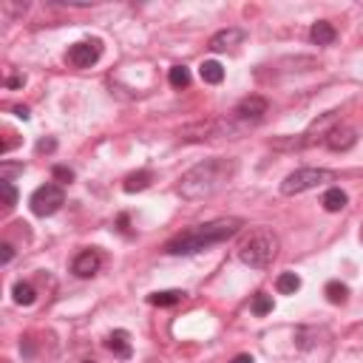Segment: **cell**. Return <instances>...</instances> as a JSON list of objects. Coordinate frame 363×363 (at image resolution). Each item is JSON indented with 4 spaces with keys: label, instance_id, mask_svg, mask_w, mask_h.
Returning <instances> with one entry per match:
<instances>
[{
    "label": "cell",
    "instance_id": "1",
    "mask_svg": "<svg viewBox=\"0 0 363 363\" xmlns=\"http://www.w3.org/2000/svg\"><path fill=\"white\" fill-rule=\"evenodd\" d=\"M235 159L227 156H213L204 159L199 164H193L187 173H182L179 179V196L187 201H199V199H210L213 193H218L233 176H235Z\"/></svg>",
    "mask_w": 363,
    "mask_h": 363
},
{
    "label": "cell",
    "instance_id": "2",
    "mask_svg": "<svg viewBox=\"0 0 363 363\" xmlns=\"http://www.w3.org/2000/svg\"><path fill=\"white\" fill-rule=\"evenodd\" d=\"M244 227V218L238 216H230V218H216V221H207V224H196V227H187L182 230L179 235H173L164 250L170 255H193V252H201V250H210L227 238H233L238 230Z\"/></svg>",
    "mask_w": 363,
    "mask_h": 363
},
{
    "label": "cell",
    "instance_id": "3",
    "mask_svg": "<svg viewBox=\"0 0 363 363\" xmlns=\"http://www.w3.org/2000/svg\"><path fill=\"white\" fill-rule=\"evenodd\" d=\"M278 255V235L267 227H258L241 247H238V258L241 264L252 267V269H264L272 264V258Z\"/></svg>",
    "mask_w": 363,
    "mask_h": 363
},
{
    "label": "cell",
    "instance_id": "4",
    "mask_svg": "<svg viewBox=\"0 0 363 363\" xmlns=\"http://www.w3.org/2000/svg\"><path fill=\"white\" fill-rule=\"evenodd\" d=\"M335 179H337L335 170H326V167H298L281 182V193L284 196H301V193L315 190V187L335 182Z\"/></svg>",
    "mask_w": 363,
    "mask_h": 363
},
{
    "label": "cell",
    "instance_id": "5",
    "mask_svg": "<svg viewBox=\"0 0 363 363\" xmlns=\"http://www.w3.org/2000/svg\"><path fill=\"white\" fill-rule=\"evenodd\" d=\"M337 122H340V113H337V111H326V113H323V116H318V119H315L303 133H298V136H292V139H278V142H275V147H286V150H289V147H306V145H312L315 139H320V142H323V139H326V133H329Z\"/></svg>",
    "mask_w": 363,
    "mask_h": 363
},
{
    "label": "cell",
    "instance_id": "6",
    "mask_svg": "<svg viewBox=\"0 0 363 363\" xmlns=\"http://www.w3.org/2000/svg\"><path fill=\"white\" fill-rule=\"evenodd\" d=\"M62 204H65V193H62V187H60V184H40V187L31 193V199H28L31 213H34V216H40V218L54 216Z\"/></svg>",
    "mask_w": 363,
    "mask_h": 363
},
{
    "label": "cell",
    "instance_id": "7",
    "mask_svg": "<svg viewBox=\"0 0 363 363\" xmlns=\"http://www.w3.org/2000/svg\"><path fill=\"white\" fill-rule=\"evenodd\" d=\"M99 57H102V43L99 40H79V43H74L68 48L65 62L71 68H91Z\"/></svg>",
    "mask_w": 363,
    "mask_h": 363
},
{
    "label": "cell",
    "instance_id": "8",
    "mask_svg": "<svg viewBox=\"0 0 363 363\" xmlns=\"http://www.w3.org/2000/svg\"><path fill=\"white\" fill-rule=\"evenodd\" d=\"M354 142H357V133H354V128H349V125H335V128L326 133V139H323V145H326L329 150H335V153L349 150Z\"/></svg>",
    "mask_w": 363,
    "mask_h": 363
},
{
    "label": "cell",
    "instance_id": "9",
    "mask_svg": "<svg viewBox=\"0 0 363 363\" xmlns=\"http://www.w3.org/2000/svg\"><path fill=\"white\" fill-rule=\"evenodd\" d=\"M99 267H102V258H99L96 250H82V252L71 261V272H74L77 278H91V275L99 272Z\"/></svg>",
    "mask_w": 363,
    "mask_h": 363
},
{
    "label": "cell",
    "instance_id": "10",
    "mask_svg": "<svg viewBox=\"0 0 363 363\" xmlns=\"http://www.w3.org/2000/svg\"><path fill=\"white\" fill-rule=\"evenodd\" d=\"M244 31L241 28H221V31H216L213 37H210V51H230V48H235V45H241L244 43Z\"/></svg>",
    "mask_w": 363,
    "mask_h": 363
},
{
    "label": "cell",
    "instance_id": "11",
    "mask_svg": "<svg viewBox=\"0 0 363 363\" xmlns=\"http://www.w3.org/2000/svg\"><path fill=\"white\" fill-rule=\"evenodd\" d=\"M105 346H108V349L113 352V357H119V360H128V357L133 354V346H130V335H128L125 329H113V332L108 335Z\"/></svg>",
    "mask_w": 363,
    "mask_h": 363
},
{
    "label": "cell",
    "instance_id": "12",
    "mask_svg": "<svg viewBox=\"0 0 363 363\" xmlns=\"http://www.w3.org/2000/svg\"><path fill=\"white\" fill-rule=\"evenodd\" d=\"M335 37H337V31H335V26L326 23V20H318V23H312V28H309L312 45H332Z\"/></svg>",
    "mask_w": 363,
    "mask_h": 363
},
{
    "label": "cell",
    "instance_id": "13",
    "mask_svg": "<svg viewBox=\"0 0 363 363\" xmlns=\"http://www.w3.org/2000/svg\"><path fill=\"white\" fill-rule=\"evenodd\" d=\"M182 301H184V289H159V292L147 295V303H153V306H176Z\"/></svg>",
    "mask_w": 363,
    "mask_h": 363
},
{
    "label": "cell",
    "instance_id": "14",
    "mask_svg": "<svg viewBox=\"0 0 363 363\" xmlns=\"http://www.w3.org/2000/svg\"><path fill=\"white\" fill-rule=\"evenodd\" d=\"M346 201H349V196L340 190V187H329L326 193H323V210H329V213H340L343 207H346Z\"/></svg>",
    "mask_w": 363,
    "mask_h": 363
},
{
    "label": "cell",
    "instance_id": "15",
    "mask_svg": "<svg viewBox=\"0 0 363 363\" xmlns=\"http://www.w3.org/2000/svg\"><path fill=\"white\" fill-rule=\"evenodd\" d=\"M11 295H14V303H17V306H31V303L37 301V292H34V286H31L28 281H17V284L11 286Z\"/></svg>",
    "mask_w": 363,
    "mask_h": 363
},
{
    "label": "cell",
    "instance_id": "16",
    "mask_svg": "<svg viewBox=\"0 0 363 363\" xmlns=\"http://www.w3.org/2000/svg\"><path fill=\"white\" fill-rule=\"evenodd\" d=\"M199 74H201V79L210 82V85H218V82L224 79V68H221V62H216V60H204V62L199 65Z\"/></svg>",
    "mask_w": 363,
    "mask_h": 363
},
{
    "label": "cell",
    "instance_id": "17",
    "mask_svg": "<svg viewBox=\"0 0 363 363\" xmlns=\"http://www.w3.org/2000/svg\"><path fill=\"white\" fill-rule=\"evenodd\" d=\"M153 182V173L150 170H136V173H130L128 179H125V193H139V190H145L147 184Z\"/></svg>",
    "mask_w": 363,
    "mask_h": 363
},
{
    "label": "cell",
    "instance_id": "18",
    "mask_svg": "<svg viewBox=\"0 0 363 363\" xmlns=\"http://www.w3.org/2000/svg\"><path fill=\"white\" fill-rule=\"evenodd\" d=\"M275 289H278L281 295H295V292L301 289V278H298L295 272H281L278 281H275Z\"/></svg>",
    "mask_w": 363,
    "mask_h": 363
},
{
    "label": "cell",
    "instance_id": "19",
    "mask_svg": "<svg viewBox=\"0 0 363 363\" xmlns=\"http://www.w3.org/2000/svg\"><path fill=\"white\" fill-rule=\"evenodd\" d=\"M323 292H326L329 303H346V298H349V286H346V284H340V281H329Z\"/></svg>",
    "mask_w": 363,
    "mask_h": 363
},
{
    "label": "cell",
    "instance_id": "20",
    "mask_svg": "<svg viewBox=\"0 0 363 363\" xmlns=\"http://www.w3.org/2000/svg\"><path fill=\"white\" fill-rule=\"evenodd\" d=\"M167 82H170L173 88H187V85H190V68L173 65V68L167 71Z\"/></svg>",
    "mask_w": 363,
    "mask_h": 363
},
{
    "label": "cell",
    "instance_id": "21",
    "mask_svg": "<svg viewBox=\"0 0 363 363\" xmlns=\"http://www.w3.org/2000/svg\"><path fill=\"white\" fill-rule=\"evenodd\" d=\"M267 312H272V295H267V292H258L255 298H252V315H267Z\"/></svg>",
    "mask_w": 363,
    "mask_h": 363
},
{
    "label": "cell",
    "instance_id": "22",
    "mask_svg": "<svg viewBox=\"0 0 363 363\" xmlns=\"http://www.w3.org/2000/svg\"><path fill=\"white\" fill-rule=\"evenodd\" d=\"M0 193H3V207H6V210L17 204V190H14V184H11V182L0 179Z\"/></svg>",
    "mask_w": 363,
    "mask_h": 363
},
{
    "label": "cell",
    "instance_id": "23",
    "mask_svg": "<svg viewBox=\"0 0 363 363\" xmlns=\"http://www.w3.org/2000/svg\"><path fill=\"white\" fill-rule=\"evenodd\" d=\"M51 176H54V179H57V182H62V184H68V182H71V179H74V173H71V170H68V167H65V164H57V167H54V170H51Z\"/></svg>",
    "mask_w": 363,
    "mask_h": 363
},
{
    "label": "cell",
    "instance_id": "24",
    "mask_svg": "<svg viewBox=\"0 0 363 363\" xmlns=\"http://www.w3.org/2000/svg\"><path fill=\"white\" fill-rule=\"evenodd\" d=\"M54 147H57L54 139H40V142H37V153H51Z\"/></svg>",
    "mask_w": 363,
    "mask_h": 363
},
{
    "label": "cell",
    "instance_id": "25",
    "mask_svg": "<svg viewBox=\"0 0 363 363\" xmlns=\"http://www.w3.org/2000/svg\"><path fill=\"white\" fill-rule=\"evenodd\" d=\"M0 250H3V255H0V261H3V264H9V261L14 258V247H11L9 241H3V244H0Z\"/></svg>",
    "mask_w": 363,
    "mask_h": 363
},
{
    "label": "cell",
    "instance_id": "26",
    "mask_svg": "<svg viewBox=\"0 0 363 363\" xmlns=\"http://www.w3.org/2000/svg\"><path fill=\"white\" fill-rule=\"evenodd\" d=\"M230 363H255V360H252V354H235Z\"/></svg>",
    "mask_w": 363,
    "mask_h": 363
},
{
    "label": "cell",
    "instance_id": "27",
    "mask_svg": "<svg viewBox=\"0 0 363 363\" xmlns=\"http://www.w3.org/2000/svg\"><path fill=\"white\" fill-rule=\"evenodd\" d=\"M6 85H9V88H20V85H23V77H9Z\"/></svg>",
    "mask_w": 363,
    "mask_h": 363
},
{
    "label": "cell",
    "instance_id": "28",
    "mask_svg": "<svg viewBox=\"0 0 363 363\" xmlns=\"http://www.w3.org/2000/svg\"><path fill=\"white\" fill-rule=\"evenodd\" d=\"M14 113H17L20 119H28V108H26V105H14Z\"/></svg>",
    "mask_w": 363,
    "mask_h": 363
},
{
    "label": "cell",
    "instance_id": "29",
    "mask_svg": "<svg viewBox=\"0 0 363 363\" xmlns=\"http://www.w3.org/2000/svg\"><path fill=\"white\" fill-rule=\"evenodd\" d=\"M82 363H96V360H82Z\"/></svg>",
    "mask_w": 363,
    "mask_h": 363
}]
</instances>
